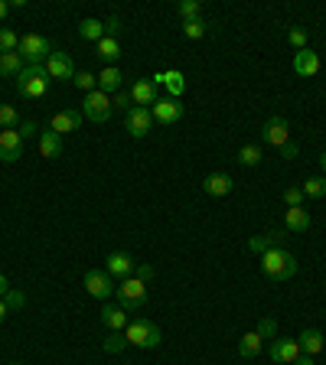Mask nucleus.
I'll return each instance as SVG.
<instances>
[{
    "mask_svg": "<svg viewBox=\"0 0 326 365\" xmlns=\"http://www.w3.org/2000/svg\"><path fill=\"white\" fill-rule=\"evenodd\" d=\"M261 157H264V150H261L258 144H245V147L238 150V160H242V167H258Z\"/></svg>",
    "mask_w": 326,
    "mask_h": 365,
    "instance_id": "nucleus-30",
    "label": "nucleus"
},
{
    "mask_svg": "<svg viewBox=\"0 0 326 365\" xmlns=\"http://www.w3.org/2000/svg\"><path fill=\"white\" fill-rule=\"evenodd\" d=\"M114 297H118V307H121V310L137 313V310L147 303V284L140 281V277H124V281L118 284Z\"/></svg>",
    "mask_w": 326,
    "mask_h": 365,
    "instance_id": "nucleus-3",
    "label": "nucleus"
},
{
    "mask_svg": "<svg viewBox=\"0 0 326 365\" xmlns=\"http://www.w3.org/2000/svg\"><path fill=\"white\" fill-rule=\"evenodd\" d=\"M183 102L179 98H157V102L150 104V114H154V121L157 124H177V121H183Z\"/></svg>",
    "mask_w": 326,
    "mask_h": 365,
    "instance_id": "nucleus-7",
    "label": "nucleus"
},
{
    "mask_svg": "<svg viewBox=\"0 0 326 365\" xmlns=\"http://www.w3.org/2000/svg\"><path fill=\"white\" fill-rule=\"evenodd\" d=\"M79 36H82V39H95V43H98V39H104V23H102V20H95V17L82 20V23H79Z\"/></svg>",
    "mask_w": 326,
    "mask_h": 365,
    "instance_id": "nucleus-28",
    "label": "nucleus"
},
{
    "mask_svg": "<svg viewBox=\"0 0 326 365\" xmlns=\"http://www.w3.org/2000/svg\"><path fill=\"white\" fill-rule=\"evenodd\" d=\"M75 88H82L85 95L88 92H95V82H98V75H92V72H75Z\"/></svg>",
    "mask_w": 326,
    "mask_h": 365,
    "instance_id": "nucleus-36",
    "label": "nucleus"
},
{
    "mask_svg": "<svg viewBox=\"0 0 326 365\" xmlns=\"http://www.w3.org/2000/svg\"><path fill=\"white\" fill-rule=\"evenodd\" d=\"M17 124H20V114L13 104H0V128L4 131H17Z\"/></svg>",
    "mask_w": 326,
    "mask_h": 365,
    "instance_id": "nucleus-31",
    "label": "nucleus"
},
{
    "mask_svg": "<svg viewBox=\"0 0 326 365\" xmlns=\"http://www.w3.org/2000/svg\"><path fill=\"white\" fill-rule=\"evenodd\" d=\"M294 72L304 75V78L317 75L320 72V56L313 53V49H300V53H294Z\"/></svg>",
    "mask_w": 326,
    "mask_h": 365,
    "instance_id": "nucleus-20",
    "label": "nucleus"
},
{
    "mask_svg": "<svg viewBox=\"0 0 326 365\" xmlns=\"http://www.w3.org/2000/svg\"><path fill=\"white\" fill-rule=\"evenodd\" d=\"M111 95H104V92H88L85 95V104H82V118H88V121L95 124H104L108 118H111Z\"/></svg>",
    "mask_w": 326,
    "mask_h": 365,
    "instance_id": "nucleus-6",
    "label": "nucleus"
},
{
    "mask_svg": "<svg viewBox=\"0 0 326 365\" xmlns=\"http://www.w3.org/2000/svg\"><path fill=\"white\" fill-rule=\"evenodd\" d=\"M23 157V137L20 131H0V160L4 163H17Z\"/></svg>",
    "mask_w": 326,
    "mask_h": 365,
    "instance_id": "nucleus-15",
    "label": "nucleus"
},
{
    "mask_svg": "<svg viewBox=\"0 0 326 365\" xmlns=\"http://www.w3.org/2000/svg\"><path fill=\"white\" fill-rule=\"evenodd\" d=\"M7 10H10V4L7 0H0V20H7Z\"/></svg>",
    "mask_w": 326,
    "mask_h": 365,
    "instance_id": "nucleus-49",
    "label": "nucleus"
},
{
    "mask_svg": "<svg viewBox=\"0 0 326 365\" xmlns=\"http://www.w3.org/2000/svg\"><path fill=\"white\" fill-rule=\"evenodd\" d=\"M320 167H323V173H326V150L320 153Z\"/></svg>",
    "mask_w": 326,
    "mask_h": 365,
    "instance_id": "nucleus-51",
    "label": "nucleus"
},
{
    "mask_svg": "<svg viewBox=\"0 0 326 365\" xmlns=\"http://www.w3.org/2000/svg\"><path fill=\"white\" fill-rule=\"evenodd\" d=\"M124 339H128V346L154 349V346H160L163 333H160V326L157 323H150V319H134V323L124 326Z\"/></svg>",
    "mask_w": 326,
    "mask_h": 365,
    "instance_id": "nucleus-2",
    "label": "nucleus"
},
{
    "mask_svg": "<svg viewBox=\"0 0 326 365\" xmlns=\"http://www.w3.org/2000/svg\"><path fill=\"white\" fill-rule=\"evenodd\" d=\"M85 291L98 300H111L118 284H114V277L108 271H85Z\"/></svg>",
    "mask_w": 326,
    "mask_h": 365,
    "instance_id": "nucleus-9",
    "label": "nucleus"
},
{
    "mask_svg": "<svg viewBox=\"0 0 326 365\" xmlns=\"http://www.w3.org/2000/svg\"><path fill=\"white\" fill-rule=\"evenodd\" d=\"M10 294V281H7V274H0V297H7Z\"/></svg>",
    "mask_w": 326,
    "mask_h": 365,
    "instance_id": "nucleus-47",
    "label": "nucleus"
},
{
    "mask_svg": "<svg viewBox=\"0 0 326 365\" xmlns=\"http://www.w3.org/2000/svg\"><path fill=\"white\" fill-rule=\"evenodd\" d=\"M150 82L163 85V88L170 92V98H179V95L186 92V75L177 72V69H170V72H154L150 75Z\"/></svg>",
    "mask_w": 326,
    "mask_h": 365,
    "instance_id": "nucleus-16",
    "label": "nucleus"
},
{
    "mask_svg": "<svg viewBox=\"0 0 326 365\" xmlns=\"http://www.w3.org/2000/svg\"><path fill=\"white\" fill-rule=\"evenodd\" d=\"M284 225H287V232H307V228H310V212H307L304 206L287 209V216H284Z\"/></svg>",
    "mask_w": 326,
    "mask_h": 365,
    "instance_id": "nucleus-24",
    "label": "nucleus"
},
{
    "mask_svg": "<svg viewBox=\"0 0 326 365\" xmlns=\"http://www.w3.org/2000/svg\"><path fill=\"white\" fill-rule=\"evenodd\" d=\"M128 317H130V313H128V310H121L118 303H108V307L102 310V323L111 329V333H114V329H124V326H128Z\"/></svg>",
    "mask_w": 326,
    "mask_h": 365,
    "instance_id": "nucleus-23",
    "label": "nucleus"
},
{
    "mask_svg": "<svg viewBox=\"0 0 326 365\" xmlns=\"http://www.w3.org/2000/svg\"><path fill=\"white\" fill-rule=\"evenodd\" d=\"M27 69L20 53H0V78H20V72Z\"/></svg>",
    "mask_w": 326,
    "mask_h": 365,
    "instance_id": "nucleus-22",
    "label": "nucleus"
},
{
    "mask_svg": "<svg viewBox=\"0 0 326 365\" xmlns=\"http://www.w3.org/2000/svg\"><path fill=\"white\" fill-rule=\"evenodd\" d=\"M297 153H300V147H297V144H294V141H287V144H284V147H280V157H284V160H294V157H297Z\"/></svg>",
    "mask_w": 326,
    "mask_h": 365,
    "instance_id": "nucleus-43",
    "label": "nucleus"
},
{
    "mask_svg": "<svg viewBox=\"0 0 326 365\" xmlns=\"http://www.w3.org/2000/svg\"><path fill=\"white\" fill-rule=\"evenodd\" d=\"M150 128H154V114H150V108H137V104H134V108L128 111V134L140 141V137H147L150 134Z\"/></svg>",
    "mask_w": 326,
    "mask_h": 365,
    "instance_id": "nucleus-13",
    "label": "nucleus"
},
{
    "mask_svg": "<svg viewBox=\"0 0 326 365\" xmlns=\"http://www.w3.org/2000/svg\"><path fill=\"white\" fill-rule=\"evenodd\" d=\"M82 111H75V108H69V111H59V114H53V121H49V131H56L59 137L62 134H72V131H79L82 128Z\"/></svg>",
    "mask_w": 326,
    "mask_h": 365,
    "instance_id": "nucleus-17",
    "label": "nucleus"
},
{
    "mask_svg": "<svg viewBox=\"0 0 326 365\" xmlns=\"http://www.w3.org/2000/svg\"><path fill=\"white\" fill-rule=\"evenodd\" d=\"M261 346H264V339H261L258 333L252 329V333H245L242 343H238V356H242V359H258Z\"/></svg>",
    "mask_w": 326,
    "mask_h": 365,
    "instance_id": "nucleus-26",
    "label": "nucleus"
},
{
    "mask_svg": "<svg viewBox=\"0 0 326 365\" xmlns=\"http://www.w3.org/2000/svg\"><path fill=\"white\" fill-rule=\"evenodd\" d=\"M232 177L229 173H209V177L203 179V193L205 196H212V199H222V196H229L232 193Z\"/></svg>",
    "mask_w": 326,
    "mask_h": 365,
    "instance_id": "nucleus-18",
    "label": "nucleus"
},
{
    "mask_svg": "<svg viewBox=\"0 0 326 365\" xmlns=\"http://www.w3.org/2000/svg\"><path fill=\"white\" fill-rule=\"evenodd\" d=\"M268 356H271V362L294 365L300 356H304V349H300V343H297V339H278V343H271Z\"/></svg>",
    "mask_w": 326,
    "mask_h": 365,
    "instance_id": "nucleus-10",
    "label": "nucleus"
},
{
    "mask_svg": "<svg viewBox=\"0 0 326 365\" xmlns=\"http://www.w3.org/2000/svg\"><path fill=\"white\" fill-rule=\"evenodd\" d=\"M4 300H7V307H10V310H20V307H23V294H17V291H10Z\"/></svg>",
    "mask_w": 326,
    "mask_h": 365,
    "instance_id": "nucleus-45",
    "label": "nucleus"
},
{
    "mask_svg": "<svg viewBox=\"0 0 326 365\" xmlns=\"http://www.w3.org/2000/svg\"><path fill=\"white\" fill-rule=\"evenodd\" d=\"M160 95H157V85L150 82V78H140V82L130 85V102L137 104V108H144V104H154Z\"/></svg>",
    "mask_w": 326,
    "mask_h": 365,
    "instance_id": "nucleus-19",
    "label": "nucleus"
},
{
    "mask_svg": "<svg viewBox=\"0 0 326 365\" xmlns=\"http://www.w3.org/2000/svg\"><path fill=\"white\" fill-rule=\"evenodd\" d=\"M17 49H20V36L13 29L0 27V53H17Z\"/></svg>",
    "mask_w": 326,
    "mask_h": 365,
    "instance_id": "nucleus-33",
    "label": "nucleus"
},
{
    "mask_svg": "<svg viewBox=\"0 0 326 365\" xmlns=\"http://www.w3.org/2000/svg\"><path fill=\"white\" fill-rule=\"evenodd\" d=\"M49 88V72L46 66H27L17 78V92L23 98H43Z\"/></svg>",
    "mask_w": 326,
    "mask_h": 365,
    "instance_id": "nucleus-5",
    "label": "nucleus"
},
{
    "mask_svg": "<svg viewBox=\"0 0 326 365\" xmlns=\"http://www.w3.org/2000/svg\"><path fill=\"white\" fill-rule=\"evenodd\" d=\"M124 346H128V339L124 336H111L108 343H104V352H121Z\"/></svg>",
    "mask_w": 326,
    "mask_h": 365,
    "instance_id": "nucleus-41",
    "label": "nucleus"
},
{
    "mask_svg": "<svg viewBox=\"0 0 326 365\" xmlns=\"http://www.w3.org/2000/svg\"><path fill=\"white\" fill-rule=\"evenodd\" d=\"M205 33H209V27H205L203 20H186V23H183V36L186 39H203Z\"/></svg>",
    "mask_w": 326,
    "mask_h": 365,
    "instance_id": "nucleus-35",
    "label": "nucleus"
},
{
    "mask_svg": "<svg viewBox=\"0 0 326 365\" xmlns=\"http://www.w3.org/2000/svg\"><path fill=\"white\" fill-rule=\"evenodd\" d=\"M111 108H114V111H124V114H128L130 108H134V102H130V92H118V95H114V98H111Z\"/></svg>",
    "mask_w": 326,
    "mask_h": 365,
    "instance_id": "nucleus-39",
    "label": "nucleus"
},
{
    "mask_svg": "<svg viewBox=\"0 0 326 365\" xmlns=\"http://www.w3.org/2000/svg\"><path fill=\"white\" fill-rule=\"evenodd\" d=\"M287 43L297 49V53H300V49H307V29H297V27H294V29L287 33Z\"/></svg>",
    "mask_w": 326,
    "mask_h": 365,
    "instance_id": "nucleus-38",
    "label": "nucleus"
},
{
    "mask_svg": "<svg viewBox=\"0 0 326 365\" xmlns=\"http://www.w3.org/2000/svg\"><path fill=\"white\" fill-rule=\"evenodd\" d=\"M297 258L287 252V248H271V252L261 254V274L274 284H284L297 274Z\"/></svg>",
    "mask_w": 326,
    "mask_h": 365,
    "instance_id": "nucleus-1",
    "label": "nucleus"
},
{
    "mask_svg": "<svg viewBox=\"0 0 326 365\" xmlns=\"http://www.w3.org/2000/svg\"><path fill=\"white\" fill-rule=\"evenodd\" d=\"M7 313H10V307H7V300L0 297V323H4V319H7Z\"/></svg>",
    "mask_w": 326,
    "mask_h": 365,
    "instance_id": "nucleus-48",
    "label": "nucleus"
},
{
    "mask_svg": "<svg viewBox=\"0 0 326 365\" xmlns=\"http://www.w3.org/2000/svg\"><path fill=\"white\" fill-rule=\"evenodd\" d=\"M304 196L323 199V196H326V179H323V177H310L307 183H304Z\"/></svg>",
    "mask_w": 326,
    "mask_h": 365,
    "instance_id": "nucleus-32",
    "label": "nucleus"
},
{
    "mask_svg": "<svg viewBox=\"0 0 326 365\" xmlns=\"http://www.w3.org/2000/svg\"><path fill=\"white\" fill-rule=\"evenodd\" d=\"M20 56H23V62L27 66H46V59L56 53L53 49V43H49L46 36H36V33H29V36H20Z\"/></svg>",
    "mask_w": 326,
    "mask_h": 365,
    "instance_id": "nucleus-4",
    "label": "nucleus"
},
{
    "mask_svg": "<svg viewBox=\"0 0 326 365\" xmlns=\"http://www.w3.org/2000/svg\"><path fill=\"white\" fill-rule=\"evenodd\" d=\"M287 235H290L287 228H271V232H264V235H254V238H248V248H252V252H258V254L271 252V248H284Z\"/></svg>",
    "mask_w": 326,
    "mask_h": 365,
    "instance_id": "nucleus-14",
    "label": "nucleus"
},
{
    "mask_svg": "<svg viewBox=\"0 0 326 365\" xmlns=\"http://www.w3.org/2000/svg\"><path fill=\"white\" fill-rule=\"evenodd\" d=\"M10 365H23V362H10Z\"/></svg>",
    "mask_w": 326,
    "mask_h": 365,
    "instance_id": "nucleus-52",
    "label": "nucleus"
},
{
    "mask_svg": "<svg viewBox=\"0 0 326 365\" xmlns=\"http://www.w3.org/2000/svg\"><path fill=\"white\" fill-rule=\"evenodd\" d=\"M33 134H39V124L36 121H20V137L27 141V137H33Z\"/></svg>",
    "mask_w": 326,
    "mask_h": 365,
    "instance_id": "nucleus-42",
    "label": "nucleus"
},
{
    "mask_svg": "<svg viewBox=\"0 0 326 365\" xmlns=\"http://www.w3.org/2000/svg\"><path fill=\"white\" fill-rule=\"evenodd\" d=\"M118 29H121V20H118V17H108V20H104V36H114Z\"/></svg>",
    "mask_w": 326,
    "mask_h": 365,
    "instance_id": "nucleus-44",
    "label": "nucleus"
},
{
    "mask_svg": "<svg viewBox=\"0 0 326 365\" xmlns=\"http://www.w3.org/2000/svg\"><path fill=\"white\" fill-rule=\"evenodd\" d=\"M179 17H183V23L186 20H199V13H203V4L199 0H179Z\"/></svg>",
    "mask_w": 326,
    "mask_h": 365,
    "instance_id": "nucleus-34",
    "label": "nucleus"
},
{
    "mask_svg": "<svg viewBox=\"0 0 326 365\" xmlns=\"http://www.w3.org/2000/svg\"><path fill=\"white\" fill-rule=\"evenodd\" d=\"M98 56H102L108 66H114V59L121 56V46H118V39H114V36L98 39Z\"/></svg>",
    "mask_w": 326,
    "mask_h": 365,
    "instance_id": "nucleus-29",
    "label": "nucleus"
},
{
    "mask_svg": "<svg viewBox=\"0 0 326 365\" xmlns=\"http://www.w3.org/2000/svg\"><path fill=\"white\" fill-rule=\"evenodd\" d=\"M294 365H313V359H310V356H300L297 362H294Z\"/></svg>",
    "mask_w": 326,
    "mask_h": 365,
    "instance_id": "nucleus-50",
    "label": "nucleus"
},
{
    "mask_svg": "<svg viewBox=\"0 0 326 365\" xmlns=\"http://www.w3.org/2000/svg\"><path fill=\"white\" fill-rule=\"evenodd\" d=\"M46 72H49V78H59V82H72L75 78V62H72V56L69 53H53V56L46 59Z\"/></svg>",
    "mask_w": 326,
    "mask_h": 365,
    "instance_id": "nucleus-11",
    "label": "nucleus"
},
{
    "mask_svg": "<svg viewBox=\"0 0 326 365\" xmlns=\"http://www.w3.org/2000/svg\"><path fill=\"white\" fill-rule=\"evenodd\" d=\"M137 277H140L144 284L154 281V268H150V264H137Z\"/></svg>",
    "mask_w": 326,
    "mask_h": 365,
    "instance_id": "nucleus-46",
    "label": "nucleus"
},
{
    "mask_svg": "<svg viewBox=\"0 0 326 365\" xmlns=\"http://www.w3.org/2000/svg\"><path fill=\"white\" fill-rule=\"evenodd\" d=\"M121 69H114V66H104V72L98 75V92H104V95H118V88H121Z\"/></svg>",
    "mask_w": 326,
    "mask_h": 365,
    "instance_id": "nucleus-25",
    "label": "nucleus"
},
{
    "mask_svg": "<svg viewBox=\"0 0 326 365\" xmlns=\"http://www.w3.org/2000/svg\"><path fill=\"white\" fill-rule=\"evenodd\" d=\"M104 271L111 274V277H134V271H137V261L130 258L128 252H111L108 258H104Z\"/></svg>",
    "mask_w": 326,
    "mask_h": 365,
    "instance_id": "nucleus-12",
    "label": "nucleus"
},
{
    "mask_svg": "<svg viewBox=\"0 0 326 365\" xmlns=\"http://www.w3.org/2000/svg\"><path fill=\"white\" fill-rule=\"evenodd\" d=\"M304 189H297V186H290V189H284V202H287V209H294V206H304Z\"/></svg>",
    "mask_w": 326,
    "mask_h": 365,
    "instance_id": "nucleus-40",
    "label": "nucleus"
},
{
    "mask_svg": "<svg viewBox=\"0 0 326 365\" xmlns=\"http://www.w3.org/2000/svg\"><path fill=\"white\" fill-rule=\"evenodd\" d=\"M297 343H300V349H304L307 356H320V352H323V336H320L317 329H304Z\"/></svg>",
    "mask_w": 326,
    "mask_h": 365,
    "instance_id": "nucleus-27",
    "label": "nucleus"
},
{
    "mask_svg": "<svg viewBox=\"0 0 326 365\" xmlns=\"http://www.w3.org/2000/svg\"><path fill=\"white\" fill-rule=\"evenodd\" d=\"M261 137H264V144L268 147H284V144L290 141V124L287 118H280V114H274V118H268L264 121V128H261Z\"/></svg>",
    "mask_w": 326,
    "mask_h": 365,
    "instance_id": "nucleus-8",
    "label": "nucleus"
},
{
    "mask_svg": "<svg viewBox=\"0 0 326 365\" xmlns=\"http://www.w3.org/2000/svg\"><path fill=\"white\" fill-rule=\"evenodd\" d=\"M254 333H258L261 339H274V333H278V323L271 317H264V319H258V326H254Z\"/></svg>",
    "mask_w": 326,
    "mask_h": 365,
    "instance_id": "nucleus-37",
    "label": "nucleus"
},
{
    "mask_svg": "<svg viewBox=\"0 0 326 365\" xmlns=\"http://www.w3.org/2000/svg\"><path fill=\"white\" fill-rule=\"evenodd\" d=\"M39 153L46 160H59L62 157V137L56 131H39Z\"/></svg>",
    "mask_w": 326,
    "mask_h": 365,
    "instance_id": "nucleus-21",
    "label": "nucleus"
}]
</instances>
